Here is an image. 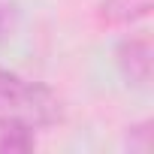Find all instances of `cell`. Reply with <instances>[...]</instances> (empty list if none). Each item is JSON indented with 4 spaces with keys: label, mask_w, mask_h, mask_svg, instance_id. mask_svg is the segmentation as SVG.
I'll use <instances>...</instances> for the list:
<instances>
[{
    "label": "cell",
    "mask_w": 154,
    "mask_h": 154,
    "mask_svg": "<svg viewBox=\"0 0 154 154\" xmlns=\"http://www.w3.org/2000/svg\"><path fill=\"white\" fill-rule=\"evenodd\" d=\"M60 121V100L51 88L0 66V130H45Z\"/></svg>",
    "instance_id": "6da1fadb"
},
{
    "label": "cell",
    "mask_w": 154,
    "mask_h": 154,
    "mask_svg": "<svg viewBox=\"0 0 154 154\" xmlns=\"http://www.w3.org/2000/svg\"><path fill=\"white\" fill-rule=\"evenodd\" d=\"M154 54H151V42L145 39V36H133V39H124L121 45H118V51H115V60H118V69H121V75L127 82H133V85H139V88H145L148 82H151V60Z\"/></svg>",
    "instance_id": "7a4b0ae2"
},
{
    "label": "cell",
    "mask_w": 154,
    "mask_h": 154,
    "mask_svg": "<svg viewBox=\"0 0 154 154\" xmlns=\"http://www.w3.org/2000/svg\"><path fill=\"white\" fill-rule=\"evenodd\" d=\"M151 12V0H103L100 18L106 24H133Z\"/></svg>",
    "instance_id": "3957f363"
},
{
    "label": "cell",
    "mask_w": 154,
    "mask_h": 154,
    "mask_svg": "<svg viewBox=\"0 0 154 154\" xmlns=\"http://www.w3.org/2000/svg\"><path fill=\"white\" fill-rule=\"evenodd\" d=\"M33 148V133L27 130H0V151H30Z\"/></svg>",
    "instance_id": "277c9868"
}]
</instances>
